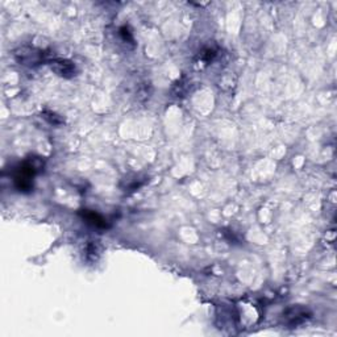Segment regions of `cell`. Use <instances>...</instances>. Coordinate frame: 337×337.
<instances>
[{"label": "cell", "mask_w": 337, "mask_h": 337, "mask_svg": "<svg viewBox=\"0 0 337 337\" xmlns=\"http://www.w3.org/2000/svg\"><path fill=\"white\" fill-rule=\"evenodd\" d=\"M15 55L20 64L27 65V66H34L43 61V53L36 49H31V48H22L15 53Z\"/></svg>", "instance_id": "obj_1"}, {"label": "cell", "mask_w": 337, "mask_h": 337, "mask_svg": "<svg viewBox=\"0 0 337 337\" xmlns=\"http://www.w3.org/2000/svg\"><path fill=\"white\" fill-rule=\"evenodd\" d=\"M52 70L59 77L71 78L75 74V65L68 59H54L52 62Z\"/></svg>", "instance_id": "obj_2"}, {"label": "cell", "mask_w": 337, "mask_h": 337, "mask_svg": "<svg viewBox=\"0 0 337 337\" xmlns=\"http://www.w3.org/2000/svg\"><path fill=\"white\" fill-rule=\"evenodd\" d=\"M82 216H83V219L87 221V223L91 224L92 227H96V228H107L108 227V224H107V221H106V219L103 218L101 215H99L98 212L90 211V209H83Z\"/></svg>", "instance_id": "obj_3"}, {"label": "cell", "mask_w": 337, "mask_h": 337, "mask_svg": "<svg viewBox=\"0 0 337 337\" xmlns=\"http://www.w3.org/2000/svg\"><path fill=\"white\" fill-rule=\"evenodd\" d=\"M287 313H290V315L287 316L288 319L291 320V323H295V324L302 322V320L307 319V310H303V308H291V310H288Z\"/></svg>", "instance_id": "obj_4"}]
</instances>
